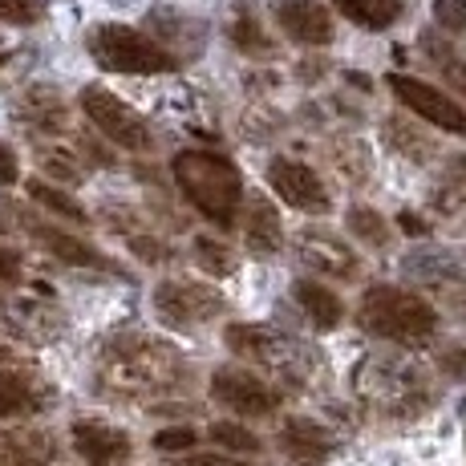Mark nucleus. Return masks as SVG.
I'll use <instances>...</instances> for the list:
<instances>
[{
	"label": "nucleus",
	"mask_w": 466,
	"mask_h": 466,
	"mask_svg": "<svg viewBox=\"0 0 466 466\" xmlns=\"http://www.w3.org/2000/svg\"><path fill=\"white\" fill-rule=\"evenodd\" d=\"M170 170H175V183L187 195V203L215 228H231L244 215V175L231 158L211 155V150H183L175 155Z\"/></svg>",
	"instance_id": "f257e3e1"
},
{
	"label": "nucleus",
	"mask_w": 466,
	"mask_h": 466,
	"mask_svg": "<svg viewBox=\"0 0 466 466\" xmlns=\"http://www.w3.org/2000/svg\"><path fill=\"white\" fill-rule=\"evenodd\" d=\"M357 325L370 337L398 340V345H414L426 340L438 329L434 304L422 300L418 292L398 289V284H370L357 304Z\"/></svg>",
	"instance_id": "f03ea898"
},
{
	"label": "nucleus",
	"mask_w": 466,
	"mask_h": 466,
	"mask_svg": "<svg viewBox=\"0 0 466 466\" xmlns=\"http://www.w3.org/2000/svg\"><path fill=\"white\" fill-rule=\"evenodd\" d=\"M89 53L110 74H170L178 69L175 53L130 25H97L89 33Z\"/></svg>",
	"instance_id": "7ed1b4c3"
},
{
	"label": "nucleus",
	"mask_w": 466,
	"mask_h": 466,
	"mask_svg": "<svg viewBox=\"0 0 466 466\" xmlns=\"http://www.w3.org/2000/svg\"><path fill=\"white\" fill-rule=\"evenodd\" d=\"M82 110L86 118L94 122L97 134H106V138L114 142V147L122 150H150V127L147 118H142L134 106H127L118 94H110V89L102 86H86L82 89Z\"/></svg>",
	"instance_id": "20e7f679"
},
{
	"label": "nucleus",
	"mask_w": 466,
	"mask_h": 466,
	"mask_svg": "<svg viewBox=\"0 0 466 466\" xmlns=\"http://www.w3.org/2000/svg\"><path fill=\"white\" fill-rule=\"evenodd\" d=\"M385 86L393 89V97H398L410 114H418L422 122H430V127H438L446 134L466 138V110L451 94H442V89L430 82H418V77H410V74H390Z\"/></svg>",
	"instance_id": "39448f33"
},
{
	"label": "nucleus",
	"mask_w": 466,
	"mask_h": 466,
	"mask_svg": "<svg viewBox=\"0 0 466 466\" xmlns=\"http://www.w3.org/2000/svg\"><path fill=\"white\" fill-rule=\"evenodd\" d=\"M175 381V357L155 340H138V349L114 345L110 353V385L122 390H150V385H170Z\"/></svg>",
	"instance_id": "423d86ee"
},
{
	"label": "nucleus",
	"mask_w": 466,
	"mask_h": 466,
	"mask_svg": "<svg viewBox=\"0 0 466 466\" xmlns=\"http://www.w3.org/2000/svg\"><path fill=\"white\" fill-rule=\"evenodd\" d=\"M223 309V297L211 284L195 280H163L155 289V312L175 329H195L203 320H211Z\"/></svg>",
	"instance_id": "0eeeda50"
},
{
	"label": "nucleus",
	"mask_w": 466,
	"mask_h": 466,
	"mask_svg": "<svg viewBox=\"0 0 466 466\" xmlns=\"http://www.w3.org/2000/svg\"><path fill=\"white\" fill-rule=\"evenodd\" d=\"M211 398L223 401L231 414H244V418H268V414H276V410H280V393H276L268 381H259L256 373L239 370V365L215 370Z\"/></svg>",
	"instance_id": "6e6552de"
},
{
	"label": "nucleus",
	"mask_w": 466,
	"mask_h": 466,
	"mask_svg": "<svg viewBox=\"0 0 466 466\" xmlns=\"http://www.w3.org/2000/svg\"><path fill=\"white\" fill-rule=\"evenodd\" d=\"M268 187L280 195V203L309 215H325L329 211V187L320 183V175L312 167L297 163V158H272L268 163Z\"/></svg>",
	"instance_id": "1a4fd4ad"
},
{
	"label": "nucleus",
	"mask_w": 466,
	"mask_h": 466,
	"mask_svg": "<svg viewBox=\"0 0 466 466\" xmlns=\"http://www.w3.org/2000/svg\"><path fill=\"white\" fill-rule=\"evenodd\" d=\"M69 438H74V451L82 454L89 466H122L134 454L127 430L97 422V418H77Z\"/></svg>",
	"instance_id": "9d476101"
},
{
	"label": "nucleus",
	"mask_w": 466,
	"mask_h": 466,
	"mask_svg": "<svg viewBox=\"0 0 466 466\" xmlns=\"http://www.w3.org/2000/svg\"><path fill=\"white\" fill-rule=\"evenodd\" d=\"M272 16L297 45H329L333 41V16L317 0H272Z\"/></svg>",
	"instance_id": "9b49d317"
},
{
	"label": "nucleus",
	"mask_w": 466,
	"mask_h": 466,
	"mask_svg": "<svg viewBox=\"0 0 466 466\" xmlns=\"http://www.w3.org/2000/svg\"><path fill=\"white\" fill-rule=\"evenodd\" d=\"M25 228H29V236L37 239L41 248H49V252L57 256V259H66V264H74V268H106V259H102V252H97V248H89L86 239L69 236V231L53 228V223L29 219Z\"/></svg>",
	"instance_id": "f8f14e48"
},
{
	"label": "nucleus",
	"mask_w": 466,
	"mask_h": 466,
	"mask_svg": "<svg viewBox=\"0 0 466 466\" xmlns=\"http://www.w3.org/2000/svg\"><path fill=\"white\" fill-rule=\"evenodd\" d=\"M244 239H248V252L268 259L280 252L284 244V228H280V215H276V208L268 199H252L248 203V215H244Z\"/></svg>",
	"instance_id": "ddd939ff"
},
{
	"label": "nucleus",
	"mask_w": 466,
	"mask_h": 466,
	"mask_svg": "<svg viewBox=\"0 0 466 466\" xmlns=\"http://www.w3.org/2000/svg\"><path fill=\"white\" fill-rule=\"evenodd\" d=\"M297 304L317 329H337L340 317H345L340 297L333 289H325V284H317V280H297Z\"/></svg>",
	"instance_id": "4468645a"
},
{
	"label": "nucleus",
	"mask_w": 466,
	"mask_h": 466,
	"mask_svg": "<svg viewBox=\"0 0 466 466\" xmlns=\"http://www.w3.org/2000/svg\"><path fill=\"white\" fill-rule=\"evenodd\" d=\"M418 45H422L426 61L446 77V82L466 89V57H462L459 49H454L446 33H434V29H430V33H422V41H418Z\"/></svg>",
	"instance_id": "2eb2a0df"
},
{
	"label": "nucleus",
	"mask_w": 466,
	"mask_h": 466,
	"mask_svg": "<svg viewBox=\"0 0 466 466\" xmlns=\"http://www.w3.org/2000/svg\"><path fill=\"white\" fill-rule=\"evenodd\" d=\"M300 244H304V259H309V264L329 268L333 276H353L357 272V259L349 256V248H340L337 239L320 236V231H304Z\"/></svg>",
	"instance_id": "dca6fc26"
},
{
	"label": "nucleus",
	"mask_w": 466,
	"mask_h": 466,
	"mask_svg": "<svg viewBox=\"0 0 466 466\" xmlns=\"http://www.w3.org/2000/svg\"><path fill=\"white\" fill-rule=\"evenodd\" d=\"M333 5L345 21L361 25V29H390L401 16V0H333Z\"/></svg>",
	"instance_id": "f3484780"
},
{
	"label": "nucleus",
	"mask_w": 466,
	"mask_h": 466,
	"mask_svg": "<svg viewBox=\"0 0 466 466\" xmlns=\"http://www.w3.org/2000/svg\"><path fill=\"white\" fill-rule=\"evenodd\" d=\"M231 353L239 357H252V361H272V349H276V337L268 333V329L259 325H228V333H223Z\"/></svg>",
	"instance_id": "a211bd4d"
},
{
	"label": "nucleus",
	"mask_w": 466,
	"mask_h": 466,
	"mask_svg": "<svg viewBox=\"0 0 466 466\" xmlns=\"http://www.w3.org/2000/svg\"><path fill=\"white\" fill-rule=\"evenodd\" d=\"M29 199L37 203V208L61 215V219H69V223H89V215H86L82 203H77L74 195H66L61 187L45 183V178H33V183H29Z\"/></svg>",
	"instance_id": "6ab92c4d"
},
{
	"label": "nucleus",
	"mask_w": 466,
	"mask_h": 466,
	"mask_svg": "<svg viewBox=\"0 0 466 466\" xmlns=\"http://www.w3.org/2000/svg\"><path fill=\"white\" fill-rule=\"evenodd\" d=\"M284 446H289L292 454H300V459H325L329 454V434L320 426H312V422H304V418H292L289 426H284Z\"/></svg>",
	"instance_id": "aec40b11"
},
{
	"label": "nucleus",
	"mask_w": 466,
	"mask_h": 466,
	"mask_svg": "<svg viewBox=\"0 0 466 466\" xmlns=\"http://www.w3.org/2000/svg\"><path fill=\"white\" fill-rule=\"evenodd\" d=\"M45 462H49V446L41 438L0 434V466H45Z\"/></svg>",
	"instance_id": "412c9836"
},
{
	"label": "nucleus",
	"mask_w": 466,
	"mask_h": 466,
	"mask_svg": "<svg viewBox=\"0 0 466 466\" xmlns=\"http://www.w3.org/2000/svg\"><path fill=\"white\" fill-rule=\"evenodd\" d=\"M33 410H37V393L29 390V381L0 370V418H25Z\"/></svg>",
	"instance_id": "4be33fe9"
},
{
	"label": "nucleus",
	"mask_w": 466,
	"mask_h": 466,
	"mask_svg": "<svg viewBox=\"0 0 466 466\" xmlns=\"http://www.w3.org/2000/svg\"><path fill=\"white\" fill-rule=\"evenodd\" d=\"M208 434H211V442L223 446L228 454H259L264 451V442H259L244 422H211Z\"/></svg>",
	"instance_id": "5701e85b"
},
{
	"label": "nucleus",
	"mask_w": 466,
	"mask_h": 466,
	"mask_svg": "<svg viewBox=\"0 0 466 466\" xmlns=\"http://www.w3.org/2000/svg\"><path fill=\"white\" fill-rule=\"evenodd\" d=\"M349 231H353V236H361L365 244H373V248L390 244V228H385V219L378 211H370V208H353V211H349Z\"/></svg>",
	"instance_id": "b1692460"
},
{
	"label": "nucleus",
	"mask_w": 466,
	"mask_h": 466,
	"mask_svg": "<svg viewBox=\"0 0 466 466\" xmlns=\"http://www.w3.org/2000/svg\"><path fill=\"white\" fill-rule=\"evenodd\" d=\"M195 252H199V264L208 268V272H215V276H228L231 268H236V259L228 256V248H223L219 239H211V236L195 239Z\"/></svg>",
	"instance_id": "393cba45"
},
{
	"label": "nucleus",
	"mask_w": 466,
	"mask_h": 466,
	"mask_svg": "<svg viewBox=\"0 0 466 466\" xmlns=\"http://www.w3.org/2000/svg\"><path fill=\"white\" fill-rule=\"evenodd\" d=\"M231 41L239 45V49H248V53H268V33L259 29V25L252 21V16H239L236 25H231Z\"/></svg>",
	"instance_id": "a878e982"
},
{
	"label": "nucleus",
	"mask_w": 466,
	"mask_h": 466,
	"mask_svg": "<svg viewBox=\"0 0 466 466\" xmlns=\"http://www.w3.org/2000/svg\"><path fill=\"white\" fill-rule=\"evenodd\" d=\"M195 442H199V434H195L191 426H170V430H158L155 434V451H163V454H183V451H191Z\"/></svg>",
	"instance_id": "bb28decb"
},
{
	"label": "nucleus",
	"mask_w": 466,
	"mask_h": 466,
	"mask_svg": "<svg viewBox=\"0 0 466 466\" xmlns=\"http://www.w3.org/2000/svg\"><path fill=\"white\" fill-rule=\"evenodd\" d=\"M434 16L442 33H466V0H434Z\"/></svg>",
	"instance_id": "cd10ccee"
},
{
	"label": "nucleus",
	"mask_w": 466,
	"mask_h": 466,
	"mask_svg": "<svg viewBox=\"0 0 466 466\" xmlns=\"http://www.w3.org/2000/svg\"><path fill=\"white\" fill-rule=\"evenodd\" d=\"M41 16V0H0V21L5 25H33Z\"/></svg>",
	"instance_id": "c85d7f7f"
},
{
	"label": "nucleus",
	"mask_w": 466,
	"mask_h": 466,
	"mask_svg": "<svg viewBox=\"0 0 466 466\" xmlns=\"http://www.w3.org/2000/svg\"><path fill=\"white\" fill-rule=\"evenodd\" d=\"M170 466H248V462L231 459V454H187V459H178Z\"/></svg>",
	"instance_id": "c756f323"
},
{
	"label": "nucleus",
	"mask_w": 466,
	"mask_h": 466,
	"mask_svg": "<svg viewBox=\"0 0 466 466\" xmlns=\"http://www.w3.org/2000/svg\"><path fill=\"white\" fill-rule=\"evenodd\" d=\"M16 276H21V252L0 248V284H13Z\"/></svg>",
	"instance_id": "7c9ffc66"
},
{
	"label": "nucleus",
	"mask_w": 466,
	"mask_h": 466,
	"mask_svg": "<svg viewBox=\"0 0 466 466\" xmlns=\"http://www.w3.org/2000/svg\"><path fill=\"white\" fill-rule=\"evenodd\" d=\"M21 178V167H16V155L8 142H0V183H16Z\"/></svg>",
	"instance_id": "2f4dec72"
},
{
	"label": "nucleus",
	"mask_w": 466,
	"mask_h": 466,
	"mask_svg": "<svg viewBox=\"0 0 466 466\" xmlns=\"http://www.w3.org/2000/svg\"><path fill=\"white\" fill-rule=\"evenodd\" d=\"M442 370H446V373H454V378H466V345H459L454 353H446V357H442Z\"/></svg>",
	"instance_id": "473e14b6"
},
{
	"label": "nucleus",
	"mask_w": 466,
	"mask_h": 466,
	"mask_svg": "<svg viewBox=\"0 0 466 466\" xmlns=\"http://www.w3.org/2000/svg\"><path fill=\"white\" fill-rule=\"evenodd\" d=\"M398 219H401V231H414V236H426V223H418V215H410V211H401L398 215Z\"/></svg>",
	"instance_id": "72a5a7b5"
},
{
	"label": "nucleus",
	"mask_w": 466,
	"mask_h": 466,
	"mask_svg": "<svg viewBox=\"0 0 466 466\" xmlns=\"http://www.w3.org/2000/svg\"><path fill=\"white\" fill-rule=\"evenodd\" d=\"M0 231H5V223H0Z\"/></svg>",
	"instance_id": "f704fd0d"
}]
</instances>
